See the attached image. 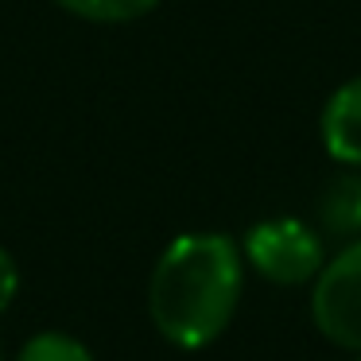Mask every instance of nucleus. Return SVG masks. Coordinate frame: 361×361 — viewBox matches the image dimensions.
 I'll list each match as a JSON object with an SVG mask.
<instances>
[{
  "mask_svg": "<svg viewBox=\"0 0 361 361\" xmlns=\"http://www.w3.org/2000/svg\"><path fill=\"white\" fill-rule=\"evenodd\" d=\"M16 291H20V268H16V260H12V252L0 245V314L12 307Z\"/></svg>",
  "mask_w": 361,
  "mask_h": 361,
  "instance_id": "6e6552de",
  "label": "nucleus"
},
{
  "mask_svg": "<svg viewBox=\"0 0 361 361\" xmlns=\"http://www.w3.org/2000/svg\"><path fill=\"white\" fill-rule=\"evenodd\" d=\"M55 4L90 24H128L159 8V0H55Z\"/></svg>",
  "mask_w": 361,
  "mask_h": 361,
  "instance_id": "423d86ee",
  "label": "nucleus"
},
{
  "mask_svg": "<svg viewBox=\"0 0 361 361\" xmlns=\"http://www.w3.org/2000/svg\"><path fill=\"white\" fill-rule=\"evenodd\" d=\"M319 140L342 167H361V74L330 94L319 117Z\"/></svg>",
  "mask_w": 361,
  "mask_h": 361,
  "instance_id": "20e7f679",
  "label": "nucleus"
},
{
  "mask_svg": "<svg viewBox=\"0 0 361 361\" xmlns=\"http://www.w3.org/2000/svg\"><path fill=\"white\" fill-rule=\"evenodd\" d=\"M241 257L257 268L264 280L280 283V288H295L319 276V268L326 264V249L322 237L314 233L307 221L299 218H264L245 233Z\"/></svg>",
  "mask_w": 361,
  "mask_h": 361,
  "instance_id": "f03ea898",
  "label": "nucleus"
},
{
  "mask_svg": "<svg viewBox=\"0 0 361 361\" xmlns=\"http://www.w3.org/2000/svg\"><path fill=\"white\" fill-rule=\"evenodd\" d=\"M357 361H361V353H357Z\"/></svg>",
  "mask_w": 361,
  "mask_h": 361,
  "instance_id": "9d476101",
  "label": "nucleus"
},
{
  "mask_svg": "<svg viewBox=\"0 0 361 361\" xmlns=\"http://www.w3.org/2000/svg\"><path fill=\"white\" fill-rule=\"evenodd\" d=\"M0 361H4V353H0Z\"/></svg>",
  "mask_w": 361,
  "mask_h": 361,
  "instance_id": "1a4fd4ad",
  "label": "nucleus"
},
{
  "mask_svg": "<svg viewBox=\"0 0 361 361\" xmlns=\"http://www.w3.org/2000/svg\"><path fill=\"white\" fill-rule=\"evenodd\" d=\"M314 210H319V226L330 237H361V175L345 171L330 179Z\"/></svg>",
  "mask_w": 361,
  "mask_h": 361,
  "instance_id": "39448f33",
  "label": "nucleus"
},
{
  "mask_svg": "<svg viewBox=\"0 0 361 361\" xmlns=\"http://www.w3.org/2000/svg\"><path fill=\"white\" fill-rule=\"evenodd\" d=\"M245 288V257L229 233H183L159 252L148 314L175 350H206L229 330Z\"/></svg>",
  "mask_w": 361,
  "mask_h": 361,
  "instance_id": "f257e3e1",
  "label": "nucleus"
},
{
  "mask_svg": "<svg viewBox=\"0 0 361 361\" xmlns=\"http://www.w3.org/2000/svg\"><path fill=\"white\" fill-rule=\"evenodd\" d=\"M16 361H94V353H90V345L78 342L74 334L43 330V334H32L20 345Z\"/></svg>",
  "mask_w": 361,
  "mask_h": 361,
  "instance_id": "0eeeda50",
  "label": "nucleus"
},
{
  "mask_svg": "<svg viewBox=\"0 0 361 361\" xmlns=\"http://www.w3.org/2000/svg\"><path fill=\"white\" fill-rule=\"evenodd\" d=\"M311 319L326 342L361 353V237H353L319 268Z\"/></svg>",
  "mask_w": 361,
  "mask_h": 361,
  "instance_id": "7ed1b4c3",
  "label": "nucleus"
}]
</instances>
